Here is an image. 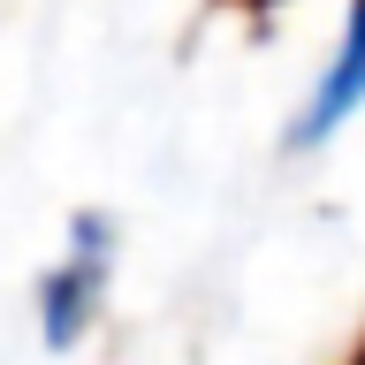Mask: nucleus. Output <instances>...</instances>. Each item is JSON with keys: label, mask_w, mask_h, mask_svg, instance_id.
I'll return each instance as SVG.
<instances>
[{"label": "nucleus", "mask_w": 365, "mask_h": 365, "mask_svg": "<svg viewBox=\"0 0 365 365\" xmlns=\"http://www.w3.org/2000/svg\"><path fill=\"white\" fill-rule=\"evenodd\" d=\"M107 274H114V221H107V213H76L61 267L46 274V289H38V335H46V350H68V342L91 327L99 297H107Z\"/></svg>", "instance_id": "nucleus-1"}, {"label": "nucleus", "mask_w": 365, "mask_h": 365, "mask_svg": "<svg viewBox=\"0 0 365 365\" xmlns=\"http://www.w3.org/2000/svg\"><path fill=\"white\" fill-rule=\"evenodd\" d=\"M365 107V0L350 8V31H342V53H335V68L319 76V91H312V107L297 114V130H289V145H327V137L350 122V114Z\"/></svg>", "instance_id": "nucleus-2"}, {"label": "nucleus", "mask_w": 365, "mask_h": 365, "mask_svg": "<svg viewBox=\"0 0 365 365\" xmlns=\"http://www.w3.org/2000/svg\"><path fill=\"white\" fill-rule=\"evenodd\" d=\"M350 365H365V350H358V358H350Z\"/></svg>", "instance_id": "nucleus-3"}]
</instances>
